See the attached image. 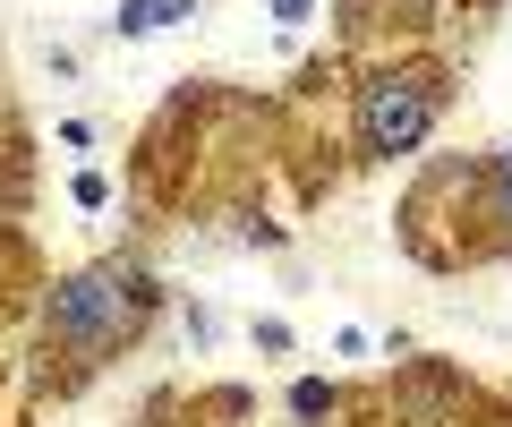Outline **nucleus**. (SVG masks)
<instances>
[{
  "mask_svg": "<svg viewBox=\"0 0 512 427\" xmlns=\"http://www.w3.org/2000/svg\"><path fill=\"white\" fill-rule=\"evenodd\" d=\"M69 197L86 205V214H103V205H111V180H103V171H77V188H69Z\"/></svg>",
  "mask_w": 512,
  "mask_h": 427,
  "instance_id": "7",
  "label": "nucleus"
},
{
  "mask_svg": "<svg viewBox=\"0 0 512 427\" xmlns=\"http://www.w3.org/2000/svg\"><path fill=\"white\" fill-rule=\"evenodd\" d=\"M163 308V282L146 274L137 257H103V265H77L43 291V342L77 359V368H103L111 351L146 334V316Z\"/></svg>",
  "mask_w": 512,
  "mask_h": 427,
  "instance_id": "1",
  "label": "nucleus"
},
{
  "mask_svg": "<svg viewBox=\"0 0 512 427\" xmlns=\"http://www.w3.org/2000/svg\"><path fill=\"white\" fill-rule=\"evenodd\" d=\"M256 351L282 359V351H291V325H282V316H256Z\"/></svg>",
  "mask_w": 512,
  "mask_h": 427,
  "instance_id": "8",
  "label": "nucleus"
},
{
  "mask_svg": "<svg viewBox=\"0 0 512 427\" xmlns=\"http://www.w3.org/2000/svg\"><path fill=\"white\" fill-rule=\"evenodd\" d=\"M410 9H419V26H427V9H436V0H410Z\"/></svg>",
  "mask_w": 512,
  "mask_h": 427,
  "instance_id": "10",
  "label": "nucleus"
},
{
  "mask_svg": "<svg viewBox=\"0 0 512 427\" xmlns=\"http://www.w3.org/2000/svg\"><path fill=\"white\" fill-rule=\"evenodd\" d=\"M478 197H487V223L504 231V248H512V146L487 154V171H478Z\"/></svg>",
  "mask_w": 512,
  "mask_h": 427,
  "instance_id": "5",
  "label": "nucleus"
},
{
  "mask_svg": "<svg viewBox=\"0 0 512 427\" xmlns=\"http://www.w3.org/2000/svg\"><path fill=\"white\" fill-rule=\"evenodd\" d=\"M180 18H197V0H120L111 9V35H163V26H180Z\"/></svg>",
  "mask_w": 512,
  "mask_h": 427,
  "instance_id": "4",
  "label": "nucleus"
},
{
  "mask_svg": "<svg viewBox=\"0 0 512 427\" xmlns=\"http://www.w3.org/2000/svg\"><path fill=\"white\" fill-rule=\"evenodd\" d=\"M453 410H461V385H453L444 368H419V376L402 385V419H410V427H453Z\"/></svg>",
  "mask_w": 512,
  "mask_h": 427,
  "instance_id": "3",
  "label": "nucleus"
},
{
  "mask_svg": "<svg viewBox=\"0 0 512 427\" xmlns=\"http://www.w3.org/2000/svg\"><path fill=\"white\" fill-rule=\"evenodd\" d=\"M333 410H342V385H325V376H299V385H291V419H333Z\"/></svg>",
  "mask_w": 512,
  "mask_h": 427,
  "instance_id": "6",
  "label": "nucleus"
},
{
  "mask_svg": "<svg viewBox=\"0 0 512 427\" xmlns=\"http://www.w3.org/2000/svg\"><path fill=\"white\" fill-rule=\"evenodd\" d=\"M444 120V69L410 60V69H376L359 94H350V146L359 163H402L436 137Z\"/></svg>",
  "mask_w": 512,
  "mask_h": 427,
  "instance_id": "2",
  "label": "nucleus"
},
{
  "mask_svg": "<svg viewBox=\"0 0 512 427\" xmlns=\"http://www.w3.org/2000/svg\"><path fill=\"white\" fill-rule=\"evenodd\" d=\"M265 9H274L282 26H299V18H316V0H265Z\"/></svg>",
  "mask_w": 512,
  "mask_h": 427,
  "instance_id": "9",
  "label": "nucleus"
}]
</instances>
